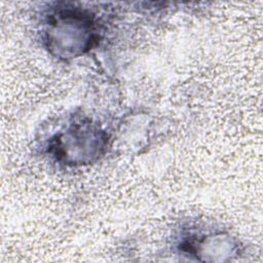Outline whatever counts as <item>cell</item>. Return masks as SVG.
<instances>
[{
    "mask_svg": "<svg viewBox=\"0 0 263 263\" xmlns=\"http://www.w3.org/2000/svg\"><path fill=\"white\" fill-rule=\"evenodd\" d=\"M106 139L99 129L89 124H76L59 136L53 149L59 159L68 163H85L100 154Z\"/></svg>",
    "mask_w": 263,
    "mask_h": 263,
    "instance_id": "7a4b0ae2",
    "label": "cell"
},
{
    "mask_svg": "<svg viewBox=\"0 0 263 263\" xmlns=\"http://www.w3.org/2000/svg\"><path fill=\"white\" fill-rule=\"evenodd\" d=\"M51 16L47 40L58 54L75 57L92 46L97 35L89 14L78 9H64Z\"/></svg>",
    "mask_w": 263,
    "mask_h": 263,
    "instance_id": "6da1fadb",
    "label": "cell"
}]
</instances>
